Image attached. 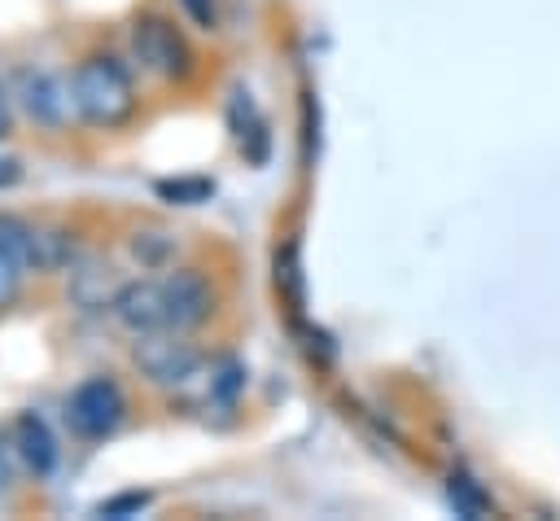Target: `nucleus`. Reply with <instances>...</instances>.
<instances>
[{"label": "nucleus", "mask_w": 560, "mask_h": 521, "mask_svg": "<svg viewBox=\"0 0 560 521\" xmlns=\"http://www.w3.org/2000/svg\"><path fill=\"white\" fill-rule=\"evenodd\" d=\"M179 4H184V13H188L197 26H206V31L214 26V0H179Z\"/></svg>", "instance_id": "17"}, {"label": "nucleus", "mask_w": 560, "mask_h": 521, "mask_svg": "<svg viewBox=\"0 0 560 521\" xmlns=\"http://www.w3.org/2000/svg\"><path fill=\"white\" fill-rule=\"evenodd\" d=\"M131 48H136V61L149 70V74H158V79H188L192 74V48H188V39H184V31L171 22V18H162V13H144V18H136V26H131Z\"/></svg>", "instance_id": "2"}, {"label": "nucleus", "mask_w": 560, "mask_h": 521, "mask_svg": "<svg viewBox=\"0 0 560 521\" xmlns=\"http://www.w3.org/2000/svg\"><path fill=\"white\" fill-rule=\"evenodd\" d=\"M9 486V464H4V455H0V490Z\"/></svg>", "instance_id": "20"}, {"label": "nucleus", "mask_w": 560, "mask_h": 521, "mask_svg": "<svg viewBox=\"0 0 560 521\" xmlns=\"http://www.w3.org/2000/svg\"><path fill=\"white\" fill-rule=\"evenodd\" d=\"M74 263V241L61 228H31L26 232V267L35 271H61Z\"/></svg>", "instance_id": "9"}, {"label": "nucleus", "mask_w": 560, "mask_h": 521, "mask_svg": "<svg viewBox=\"0 0 560 521\" xmlns=\"http://www.w3.org/2000/svg\"><path fill=\"white\" fill-rule=\"evenodd\" d=\"M158 193L171 197V201H179V206H197V201H206L214 193V184L210 180H162Z\"/></svg>", "instance_id": "13"}, {"label": "nucleus", "mask_w": 560, "mask_h": 521, "mask_svg": "<svg viewBox=\"0 0 560 521\" xmlns=\"http://www.w3.org/2000/svg\"><path fill=\"white\" fill-rule=\"evenodd\" d=\"M451 503H455L459 517H481V512L490 508V499H486L468 477H451Z\"/></svg>", "instance_id": "14"}, {"label": "nucleus", "mask_w": 560, "mask_h": 521, "mask_svg": "<svg viewBox=\"0 0 560 521\" xmlns=\"http://www.w3.org/2000/svg\"><path fill=\"white\" fill-rule=\"evenodd\" d=\"M149 503L144 490H131V495H118V499H105L101 503V517H127V512H140Z\"/></svg>", "instance_id": "16"}, {"label": "nucleus", "mask_w": 560, "mask_h": 521, "mask_svg": "<svg viewBox=\"0 0 560 521\" xmlns=\"http://www.w3.org/2000/svg\"><path fill=\"white\" fill-rule=\"evenodd\" d=\"M162 298H166V328H175V333H188V328L206 324L210 311H214V285L197 267L171 271L162 280Z\"/></svg>", "instance_id": "4"}, {"label": "nucleus", "mask_w": 560, "mask_h": 521, "mask_svg": "<svg viewBox=\"0 0 560 521\" xmlns=\"http://www.w3.org/2000/svg\"><path fill=\"white\" fill-rule=\"evenodd\" d=\"M122 412H127L122 390H118L109 377L83 381V385L70 394V403H66V420H70V429H74L79 438H105V433H114L118 420H122Z\"/></svg>", "instance_id": "3"}, {"label": "nucleus", "mask_w": 560, "mask_h": 521, "mask_svg": "<svg viewBox=\"0 0 560 521\" xmlns=\"http://www.w3.org/2000/svg\"><path fill=\"white\" fill-rule=\"evenodd\" d=\"M4 136H13V105H9V92H4V83H0V140Z\"/></svg>", "instance_id": "19"}, {"label": "nucleus", "mask_w": 560, "mask_h": 521, "mask_svg": "<svg viewBox=\"0 0 560 521\" xmlns=\"http://www.w3.org/2000/svg\"><path fill=\"white\" fill-rule=\"evenodd\" d=\"M109 311L114 320L127 328V333H153V328H166V298H162V280H127L122 289H114L109 298Z\"/></svg>", "instance_id": "6"}, {"label": "nucleus", "mask_w": 560, "mask_h": 521, "mask_svg": "<svg viewBox=\"0 0 560 521\" xmlns=\"http://www.w3.org/2000/svg\"><path fill=\"white\" fill-rule=\"evenodd\" d=\"M18 101L39 127H61L66 105H70V88H61V79L48 70H18Z\"/></svg>", "instance_id": "7"}, {"label": "nucleus", "mask_w": 560, "mask_h": 521, "mask_svg": "<svg viewBox=\"0 0 560 521\" xmlns=\"http://www.w3.org/2000/svg\"><path fill=\"white\" fill-rule=\"evenodd\" d=\"M70 105L79 109V118L88 127H101V131H114V127H127L136 118V83H131V70L109 57V53H92L74 66L70 74Z\"/></svg>", "instance_id": "1"}, {"label": "nucleus", "mask_w": 560, "mask_h": 521, "mask_svg": "<svg viewBox=\"0 0 560 521\" xmlns=\"http://www.w3.org/2000/svg\"><path fill=\"white\" fill-rule=\"evenodd\" d=\"M18 180H22V162H18V158H4V153H0V188H13Z\"/></svg>", "instance_id": "18"}, {"label": "nucleus", "mask_w": 560, "mask_h": 521, "mask_svg": "<svg viewBox=\"0 0 560 521\" xmlns=\"http://www.w3.org/2000/svg\"><path fill=\"white\" fill-rule=\"evenodd\" d=\"M171 236L166 232H136L131 236V258L140 263V267H166L171 263Z\"/></svg>", "instance_id": "11"}, {"label": "nucleus", "mask_w": 560, "mask_h": 521, "mask_svg": "<svg viewBox=\"0 0 560 521\" xmlns=\"http://www.w3.org/2000/svg\"><path fill=\"white\" fill-rule=\"evenodd\" d=\"M13 442H18V455L26 460V468L35 477H48L52 464H57V442L48 433V425L35 416V412H22L18 425H13Z\"/></svg>", "instance_id": "8"}, {"label": "nucleus", "mask_w": 560, "mask_h": 521, "mask_svg": "<svg viewBox=\"0 0 560 521\" xmlns=\"http://www.w3.org/2000/svg\"><path fill=\"white\" fill-rule=\"evenodd\" d=\"M22 271H26V263H22L13 250L0 245V311L18 302V293H22Z\"/></svg>", "instance_id": "12"}, {"label": "nucleus", "mask_w": 560, "mask_h": 521, "mask_svg": "<svg viewBox=\"0 0 560 521\" xmlns=\"http://www.w3.org/2000/svg\"><path fill=\"white\" fill-rule=\"evenodd\" d=\"M131 359H136V368H140L149 381L171 385V381H179V377L197 363V350H192L175 328H153V333H140Z\"/></svg>", "instance_id": "5"}, {"label": "nucleus", "mask_w": 560, "mask_h": 521, "mask_svg": "<svg viewBox=\"0 0 560 521\" xmlns=\"http://www.w3.org/2000/svg\"><path fill=\"white\" fill-rule=\"evenodd\" d=\"M232 136H236V144L249 162L267 158V123H262V114L254 109V101L245 92H236V101H232Z\"/></svg>", "instance_id": "10"}, {"label": "nucleus", "mask_w": 560, "mask_h": 521, "mask_svg": "<svg viewBox=\"0 0 560 521\" xmlns=\"http://www.w3.org/2000/svg\"><path fill=\"white\" fill-rule=\"evenodd\" d=\"M276 267H280V276L289 280V302H293V306H302V280H298V250H293V245H284V254L276 258Z\"/></svg>", "instance_id": "15"}]
</instances>
